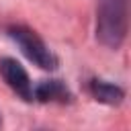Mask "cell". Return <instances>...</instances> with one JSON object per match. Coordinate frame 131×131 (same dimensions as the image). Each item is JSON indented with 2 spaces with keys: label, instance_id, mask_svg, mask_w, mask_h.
Returning a JSON list of instances; mask_svg holds the SVG:
<instances>
[{
  "label": "cell",
  "instance_id": "obj_4",
  "mask_svg": "<svg viewBox=\"0 0 131 131\" xmlns=\"http://www.w3.org/2000/svg\"><path fill=\"white\" fill-rule=\"evenodd\" d=\"M33 100L43 102V104H47V102L66 104L72 100V92L61 80H43L33 86Z\"/></svg>",
  "mask_w": 131,
  "mask_h": 131
},
{
  "label": "cell",
  "instance_id": "obj_6",
  "mask_svg": "<svg viewBox=\"0 0 131 131\" xmlns=\"http://www.w3.org/2000/svg\"><path fill=\"white\" fill-rule=\"evenodd\" d=\"M0 127H2V115H0Z\"/></svg>",
  "mask_w": 131,
  "mask_h": 131
},
{
  "label": "cell",
  "instance_id": "obj_5",
  "mask_svg": "<svg viewBox=\"0 0 131 131\" xmlns=\"http://www.w3.org/2000/svg\"><path fill=\"white\" fill-rule=\"evenodd\" d=\"M88 90H90L94 100H98L102 104H111V106L121 104V100L125 98V92H123L121 86H117L113 82H106V80H98V78L88 82Z\"/></svg>",
  "mask_w": 131,
  "mask_h": 131
},
{
  "label": "cell",
  "instance_id": "obj_2",
  "mask_svg": "<svg viewBox=\"0 0 131 131\" xmlns=\"http://www.w3.org/2000/svg\"><path fill=\"white\" fill-rule=\"evenodd\" d=\"M6 33H8V37L18 45V49L25 53V57L29 59V61H33L37 68H41V70H57V66H59V61H57V57H55V53L47 47V43L33 31V29H29V27H25V25H10L8 29H6Z\"/></svg>",
  "mask_w": 131,
  "mask_h": 131
},
{
  "label": "cell",
  "instance_id": "obj_3",
  "mask_svg": "<svg viewBox=\"0 0 131 131\" xmlns=\"http://www.w3.org/2000/svg\"><path fill=\"white\" fill-rule=\"evenodd\" d=\"M0 76L4 78L6 86L25 102H33V82L27 74V70L12 57H2L0 59Z\"/></svg>",
  "mask_w": 131,
  "mask_h": 131
},
{
  "label": "cell",
  "instance_id": "obj_1",
  "mask_svg": "<svg viewBox=\"0 0 131 131\" xmlns=\"http://www.w3.org/2000/svg\"><path fill=\"white\" fill-rule=\"evenodd\" d=\"M127 37V0H98L96 39L108 49H119Z\"/></svg>",
  "mask_w": 131,
  "mask_h": 131
}]
</instances>
